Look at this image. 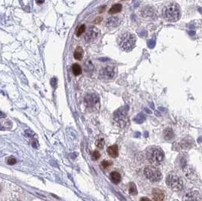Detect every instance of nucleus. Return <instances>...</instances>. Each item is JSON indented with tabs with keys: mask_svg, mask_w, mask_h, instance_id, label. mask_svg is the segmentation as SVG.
<instances>
[{
	"mask_svg": "<svg viewBox=\"0 0 202 201\" xmlns=\"http://www.w3.org/2000/svg\"><path fill=\"white\" fill-rule=\"evenodd\" d=\"M162 15L169 22H176L181 17V10L176 3H169L163 8Z\"/></svg>",
	"mask_w": 202,
	"mask_h": 201,
	"instance_id": "obj_1",
	"label": "nucleus"
},
{
	"mask_svg": "<svg viewBox=\"0 0 202 201\" xmlns=\"http://www.w3.org/2000/svg\"><path fill=\"white\" fill-rule=\"evenodd\" d=\"M136 42V38L134 35L129 32H125L120 35L118 39L120 47L125 52H130L134 48Z\"/></svg>",
	"mask_w": 202,
	"mask_h": 201,
	"instance_id": "obj_2",
	"label": "nucleus"
},
{
	"mask_svg": "<svg viewBox=\"0 0 202 201\" xmlns=\"http://www.w3.org/2000/svg\"><path fill=\"white\" fill-rule=\"evenodd\" d=\"M146 157L152 166H159L164 161V153L160 148L152 147L147 151Z\"/></svg>",
	"mask_w": 202,
	"mask_h": 201,
	"instance_id": "obj_3",
	"label": "nucleus"
},
{
	"mask_svg": "<svg viewBox=\"0 0 202 201\" xmlns=\"http://www.w3.org/2000/svg\"><path fill=\"white\" fill-rule=\"evenodd\" d=\"M166 183L170 189L175 191H181L183 188V182L182 178L174 173H169L166 179Z\"/></svg>",
	"mask_w": 202,
	"mask_h": 201,
	"instance_id": "obj_4",
	"label": "nucleus"
},
{
	"mask_svg": "<svg viewBox=\"0 0 202 201\" xmlns=\"http://www.w3.org/2000/svg\"><path fill=\"white\" fill-rule=\"evenodd\" d=\"M144 175L148 180L157 182L161 180L162 174L160 170L154 166H148L144 169Z\"/></svg>",
	"mask_w": 202,
	"mask_h": 201,
	"instance_id": "obj_5",
	"label": "nucleus"
},
{
	"mask_svg": "<svg viewBox=\"0 0 202 201\" xmlns=\"http://www.w3.org/2000/svg\"><path fill=\"white\" fill-rule=\"evenodd\" d=\"M114 120L120 126L125 127L129 123V119L127 117V110L122 107L116 111L114 113Z\"/></svg>",
	"mask_w": 202,
	"mask_h": 201,
	"instance_id": "obj_6",
	"label": "nucleus"
},
{
	"mask_svg": "<svg viewBox=\"0 0 202 201\" xmlns=\"http://www.w3.org/2000/svg\"><path fill=\"white\" fill-rule=\"evenodd\" d=\"M99 37V30L94 26H91L88 28L85 33V40L86 42H93Z\"/></svg>",
	"mask_w": 202,
	"mask_h": 201,
	"instance_id": "obj_7",
	"label": "nucleus"
},
{
	"mask_svg": "<svg viewBox=\"0 0 202 201\" xmlns=\"http://www.w3.org/2000/svg\"><path fill=\"white\" fill-rule=\"evenodd\" d=\"M84 102L86 106L88 108L93 109L99 104V98L97 95L91 93V94H88L85 97Z\"/></svg>",
	"mask_w": 202,
	"mask_h": 201,
	"instance_id": "obj_8",
	"label": "nucleus"
},
{
	"mask_svg": "<svg viewBox=\"0 0 202 201\" xmlns=\"http://www.w3.org/2000/svg\"><path fill=\"white\" fill-rule=\"evenodd\" d=\"M115 74L114 67L108 66L102 68L100 71V77L104 79H111Z\"/></svg>",
	"mask_w": 202,
	"mask_h": 201,
	"instance_id": "obj_9",
	"label": "nucleus"
},
{
	"mask_svg": "<svg viewBox=\"0 0 202 201\" xmlns=\"http://www.w3.org/2000/svg\"><path fill=\"white\" fill-rule=\"evenodd\" d=\"M201 194L198 191H191L186 193L183 198V201H201Z\"/></svg>",
	"mask_w": 202,
	"mask_h": 201,
	"instance_id": "obj_10",
	"label": "nucleus"
},
{
	"mask_svg": "<svg viewBox=\"0 0 202 201\" xmlns=\"http://www.w3.org/2000/svg\"><path fill=\"white\" fill-rule=\"evenodd\" d=\"M165 193L159 188H154L152 191V197L154 201H164L165 199Z\"/></svg>",
	"mask_w": 202,
	"mask_h": 201,
	"instance_id": "obj_11",
	"label": "nucleus"
},
{
	"mask_svg": "<svg viewBox=\"0 0 202 201\" xmlns=\"http://www.w3.org/2000/svg\"><path fill=\"white\" fill-rule=\"evenodd\" d=\"M118 146L114 144V145L110 146L109 148H108V153L110 156L113 158H116V157H118Z\"/></svg>",
	"mask_w": 202,
	"mask_h": 201,
	"instance_id": "obj_12",
	"label": "nucleus"
},
{
	"mask_svg": "<svg viewBox=\"0 0 202 201\" xmlns=\"http://www.w3.org/2000/svg\"><path fill=\"white\" fill-rule=\"evenodd\" d=\"M110 177H111V180L114 182V184H118L121 181V175L120 174L119 172H112L110 175Z\"/></svg>",
	"mask_w": 202,
	"mask_h": 201,
	"instance_id": "obj_13",
	"label": "nucleus"
},
{
	"mask_svg": "<svg viewBox=\"0 0 202 201\" xmlns=\"http://www.w3.org/2000/svg\"><path fill=\"white\" fill-rule=\"evenodd\" d=\"M164 137L166 140H172L174 138V133L171 128H167L164 131Z\"/></svg>",
	"mask_w": 202,
	"mask_h": 201,
	"instance_id": "obj_14",
	"label": "nucleus"
},
{
	"mask_svg": "<svg viewBox=\"0 0 202 201\" xmlns=\"http://www.w3.org/2000/svg\"><path fill=\"white\" fill-rule=\"evenodd\" d=\"M122 10V6L120 4H115L112 6L111 8H110L108 11V13L114 15V14L118 13V12H121Z\"/></svg>",
	"mask_w": 202,
	"mask_h": 201,
	"instance_id": "obj_15",
	"label": "nucleus"
},
{
	"mask_svg": "<svg viewBox=\"0 0 202 201\" xmlns=\"http://www.w3.org/2000/svg\"><path fill=\"white\" fill-rule=\"evenodd\" d=\"M83 51L80 47H77L76 51L73 53V57L76 60H81L83 58Z\"/></svg>",
	"mask_w": 202,
	"mask_h": 201,
	"instance_id": "obj_16",
	"label": "nucleus"
},
{
	"mask_svg": "<svg viewBox=\"0 0 202 201\" xmlns=\"http://www.w3.org/2000/svg\"><path fill=\"white\" fill-rule=\"evenodd\" d=\"M129 193L131 195H137L138 193V191H137V188L135 183L133 182H130L129 184Z\"/></svg>",
	"mask_w": 202,
	"mask_h": 201,
	"instance_id": "obj_17",
	"label": "nucleus"
},
{
	"mask_svg": "<svg viewBox=\"0 0 202 201\" xmlns=\"http://www.w3.org/2000/svg\"><path fill=\"white\" fill-rule=\"evenodd\" d=\"M72 71H73V73L75 76H79L82 73V69H81L80 66L77 64H73V67H72Z\"/></svg>",
	"mask_w": 202,
	"mask_h": 201,
	"instance_id": "obj_18",
	"label": "nucleus"
},
{
	"mask_svg": "<svg viewBox=\"0 0 202 201\" xmlns=\"http://www.w3.org/2000/svg\"><path fill=\"white\" fill-rule=\"evenodd\" d=\"M118 24V18L117 17H111L108 21V25L111 27H115Z\"/></svg>",
	"mask_w": 202,
	"mask_h": 201,
	"instance_id": "obj_19",
	"label": "nucleus"
},
{
	"mask_svg": "<svg viewBox=\"0 0 202 201\" xmlns=\"http://www.w3.org/2000/svg\"><path fill=\"white\" fill-rule=\"evenodd\" d=\"M95 145H96V147H98V148H103V147H104V138H98L96 142H95Z\"/></svg>",
	"mask_w": 202,
	"mask_h": 201,
	"instance_id": "obj_20",
	"label": "nucleus"
},
{
	"mask_svg": "<svg viewBox=\"0 0 202 201\" xmlns=\"http://www.w3.org/2000/svg\"><path fill=\"white\" fill-rule=\"evenodd\" d=\"M85 31H86V26H85L84 24L81 25L80 27L79 28H78V30H77V37H80L81 35L83 34V33H84Z\"/></svg>",
	"mask_w": 202,
	"mask_h": 201,
	"instance_id": "obj_21",
	"label": "nucleus"
},
{
	"mask_svg": "<svg viewBox=\"0 0 202 201\" xmlns=\"http://www.w3.org/2000/svg\"><path fill=\"white\" fill-rule=\"evenodd\" d=\"M113 163L112 161L111 160H104L102 162V166L103 167V169H107L109 166H112Z\"/></svg>",
	"mask_w": 202,
	"mask_h": 201,
	"instance_id": "obj_22",
	"label": "nucleus"
},
{
	"mask_svg": "<svg viewBox=\"0 0 202 201\" xmlns=\"http://www.w3.org/2000/svg\"><path fill=\"white\" fill-rule=\"evenodd\" d=\"M92 157H93V158L95 160H97L100 158L101 154L100 153H99V151H95L93 152V153H92Z\"/></svg>",
	"mask_w": 202,
	"mask_h": 201,
	"instance_id": "obj_23",
	"label": "nucleus"
},
{
	"mask_svg": "<svg viewBox=\"0 0 202 201\" xmlns=\"http://www.w3.org/2000/svg\"><path fill=\"white\" fill-rule=\"evenodd\" d=\"M7 163L10 166H12V165H15L17 163V160H16V159L14 157H10L8 159V160H7Z\"/></svg>",
	"mask_w": 202,
	"mask_h": 201,
	"instance_id": "obj_24",
	"label": "nucleus"
},
{
	"mask_svg": "<svg viewBox=\"0 0 202 201\" xmlns=\"http://www.w3.org/2000/svg\"><path fill=\"white\" fill-rule=\"evenodd\" d=\"M25 133H26V135H27V137H30V138H33V136L35 135L34 132L31 130H27L25 132Z\"/></svg>",
	"mask_w": 202,
	"mask_h": 201,
	"instance_id": "obj_25",
	"label": "nucleus"
},
{
	"mask_svg": "<svg viewBox=\"0 0 202 201\" xmlns=\"http://www.w3.org/2000/svg\"><path fill=\"white\" fill-rule=\"evenodd\" d=\"M140 201H152L150 199H148L147 197H142L140 199Z\"/></svg>",
	"mask_w": 202,
	"mask_h": 201,
	"instance_id": "obj_26",
	"label": "nucleus"
},
{
	"mask_svg": "<svg viewBox=\"0 0 202 201\" xmlns=\"http://www.w3.org/2000/svg\"><path fill=\"white\" fill-rule=\"evenodd\" d=\"M32 145H33V148H37V141H33V142H32Z\"/></svg>",
	"mask_w": 202,
	"mask_h": 201,
	"instance_id": "obj_27",
	"label": "nucleus"
},
{
	"mask_svg": "<svg viewBox=\"0 0 202 201\" xmlns=\"http://www.w3.org/2000/svg\"><path fill=\"white\" fill-rule=\"evenodd\" d=\"M44 1L45 0H36L37 4H42V3L44 2Z\"/></svg>",
	"mask_w": 202,
	"mask_h": 201,
	"instance_id": "obj_28",
	"label": "nucleus"
},
{
	"mask_svg": "<svg viewBox=\"0 0 202 201\" xmlns=\"http://www.w3.org/2000/svg\"><path fill=\"white\" fill-rule=\"evenodd\" d=\"M0 192H1V187H0Z\"/></svg>",
	"mask_w": 202,
	"mask_h": 201,
	"instance_id": "obj_29",
	"label": "nucleus"
}]
</instances>
